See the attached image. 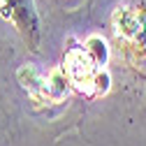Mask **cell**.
Here are the masks:
<instances>
[{
  "label": "cell",
  "instance_id": "obj_1",
  "mask_svg": "<svg viewBox=\"0 0 146 146\" xmlns=\"http://www.w3.org/2000/svg\"><path fill=\"white\" fill-rule=\"evenodd\" d=\"M65 70L70 74V81L79 86V88H90V84L95 81V67L88 53H84L81 49H72L65 58Z\"/></svg>",
  "mask_w": 146,
  "mask_h": 146
}]
</instances>
